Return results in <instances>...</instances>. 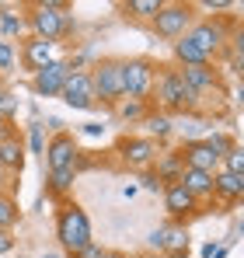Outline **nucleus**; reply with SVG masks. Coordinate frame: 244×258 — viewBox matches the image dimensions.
Wrapping results in <instances>:
<instances>
[{"label":"nucleus","mask_w":244,"mask_h":258,"mask_svg":"<svg viewBox=\"0 0 244 258\" xmlns=\"http://www.w3.org/2000/svg\"><path fill=\"white\" fill-rule=\"evenodd\" d=\"M59 98H63L70 108H77V112H87V108H94V105H98V98H94L91 74H87V70H74V74L67 77L63 91H59Z\"/></svg>","instance_id":"9b49d317"},{"label":"nucleus","mask_w":244,"mask_h":258,"mask_svg":"<svg viewBox=\"0 0 244 258\" xmlns=\"http://www.w3.org/2000/svg\"><path fill=\"white\" fill-rule=\"evenodd\" d=\"M164 210L174 216V223H178V220H185V216H192L199 210V199L181 181H171V185H164Z\"/></svg>","instance_id":"4468645a"},{"label":"nucleus","mask_w":244,"mask_h":258,"mask_svg":"<svg viewBox=\"0 0 244 258\" xmlns=\"http://www.w3.org/2000/svg\"><path fill=\"white\" fill-rule=\"evenodd\" d=\"M67 77H70L67 59H56V63H49L45 70H39V74L32 77V87H35L39 98H59V91H63V84H67Z\"/></svg>","instance_id":"f8f14e48"},{"label":"nucleus","mask_w":244,"mask_h":258,"mask_svg":"<svg viewBox=\"0 0 244 258\" xmlns=\"http://www.w3.org/2000/svg\"><path fill=\"white\" fill-rule=\"evenodd\" d=\"M105 255V248H101V244H98V241H91V244H87V248H81V251H77V255H70V258H101Z\"/></svg>","instance_id":"72a5a7b5"},{"label":"nucleus","mask_w":244,"mask_h":258,"mask_svg":"<svg viewBox=\"0 0 244 258\" xmlns=\"http://www.w3.org/2000/svg\"><path fill=\"white\" fill-rule=\"evenodd\" d=\"M39 258H63V255H39Z\"/></svg>","instance_id":"49530a36"},{"label":"nucleus","mask_w":244,"mask_h":258,"mask_svg":"<svg viewBox=\"0 0 244 258\" xmlns=\"http://www.w3.org/2000/svg\"><path fill=\"white\" fill-rule=\"evenodd\" d=\"M154 98L161 101L164 112H196V108H199V94L181 81L178 67H157Z\"/></svg>","instance_id":"f03ea898"},{"label":"nucleus","mask_w":244,"mask_h":258,"mask_svg":"<svg viewBox=\"0 0 244 258\" xmlns=\"http://www.w3.org/2000/svg\"><path fill=\"white\" fill-rule=\"evenodd\" d=\"M25 28H28V18L14 14V11H0V32H4V39H11V35H21Z\"/></svg>","instance_id":"393cba45"},{"label":"nucleus","mask_w":244,"mask_h":258,"mask_svg":"<svg viewBox=\"0 0 244 258\" xmlns=\"http://www.w3.org/2000/svg\"><path fill=\"white\" fill-rule=\"evenodd\" d=\"M45 164H49V171H77V161H81V150H77V143H74V136L70 133H56L52 140H49V147H45Z\"/></svg>","instance_id":"9d476101"},{"label":"nucleus","mask_w":244,"mask_h":258,"mask_svg":"<svg viewBox=\"0 0 244 258\" xmlns=\"http://www.w3.org/2000/svg\"><path fill=\"white\" fill-rule=\"evenodd\" d=\"M178 251H189V230H185V223H167L161 255H178Z\"/></svg>","instance_id":"412c9836"},{"label":"nucleus","mask_w":244,"mask_h":258,"mask_svg":"<svg viewBox=\"0 0 244 258\" xmlns=\"http://www.w3.org/2000/svg\"><path fill=\"white\" fill-rule=\"evenodd\" d=\"M157 154H161V147L150 136H126L119 143V161L133 171H150L157 164Z\"/></svg>","instance_id":"0eeeda50"},{"label":"nucleus","mask_w":244,"mask_h":258,"mask_svg":"<svg viewBox=\"0 0 244 258\" xmlns=\"http://www.w3.org/2000/svg\"><path fill=\"white\" fill-rule=\"evenodd\" d=\"M206 143H209V147H213V150H216V154H220V161H223V157H227V154H230V150H234V147H237V143H234V140H230V136H223V133H213V136H209V140H206Z\"/></svg>","instance_id":"c85d7f7f"},{"label":"nucleus","mask_w":244,"mask_h":258,"mask_svg":"<svg viewBox=\"0 0 244 258\" xmlns=\"http://www.w3.org/2000/svg\"><path fill=\"white\" fill-rule=\"evenodd\" d=\"M0 168L4 171H21L25 168V143L18 133L0 136Z\"/></svg>","instance_id":"dca6fc26"},{"label":"nucleus","mask_w":244,"mask_h":258,"mask_svg":"<svg viewBox=\"0 0 244 258\" xmlns=\"http://www.w3.org/2000/svg\"><path fill=\"white\" fill-rule=\"evenodd\" d=\"M147 244H150V251H161V248H164V227H157V230H150Z\"/></svg>","instance_id":"c9c22d12"},{"label":"nucleus","mask_w":244,"mask_h":258,"mask_svg":"<svg viewBox=\"0 0 244 258\" xmlns=\"http://www.w3.org/2000/svg\"><path fill=\"white\" fill-rule=\"evenodd\" d=\"M18 203H14V196L11 192H0V230H11L14 223H18Z\"/></svg>","instance_id":"b1692460"},{"label":"nucleus","mask_w":244,"mask_h":258,"mask_svg":"<svg viewBox=\"0 0 244 258\" xmlns=\"http://www.w3.org/2000/svg\"><path fill=\"white\" fill-rule=\"evenodd\" d=\"M150 25L161 39H174V42L185 39L192 28V4H164Z\"/></svg>","instance_id":"423d86ee"},{"label":"nucleus","mask_w":244,"mask_h":258,"mask_svg":"<svg viewBox=\"0 0 244 258\" xmlns=\"http://www.w3.org/2000/svg\"><path fill=\"white\" fill-rule=\"evenodd\" d=\"M21 67L28 70V74H39L45 70L49 63H56V59H63V52H59V45L49 42V39H39V35H28L25 42H21Z\"/></svg>","instance_id":"1a4fd4ad"},{"label":"nucleus","mask_w":244,"mask_h":258,"mask_svg":"<svg viewBox=\"0 0 244 258\" xmlns=\"http://www.w3.org/2000/svg\"><path fill=\"white\" fill-rule=\"evenodd\" d=\"M167 258H189V251H178V255H167Z\"/></svg>","instance_id":"c03bdc74"},{"label":"nucleus","mask_w":244,"mask_h":258,"mask_svg":"<svg viewBox=\"0 0 244 258\" xmlns=\"http://www.w3.org/2000/svg\"><path fill=\"white\" fill-rule=\"evenodd\" d=\"M14 248V237H11V230H0V255H7Z\"/></svg>","instance_id":"e433bc0d"},{"label":"nucleus","mask_w":244,"mask_h":258,"mask_svg":"<svg viewBox=\"0 0 244 258\" xmlns=\"http://www.w3.org/2000/svg\"><path fill=\"white\" fill-rule=\"evenodd\" d=\"M87 74H91V84H94V98L101 105H119L126 98V91H122V59H101Z\"/></svg>","instance_id":"39448f33"},{"label":"nucleus","mask_w":244,"mask_h":258,"mask_svg":"<svg viewBox=\"0 0 244 258\" xmlns=\"http://www.w3.org/2000/svg\"><path fill=\"white\" fill-rule=\"evenodd\" d=\"M115 112H119V119H126V122H140V119L150 115L147 101H136V98H122L119 105H115Z\"/></svg>","instance_id":"5701e85b"},{"label":"nucleus","mask_w":244,"mask_h":258,"mask_svg":"<svg viewBox=\"0 0 244 258\" xmlns=\"http://www.w3.org/2000/svg\"><path fill=\"white\" fill-rule=\"evenodd\" d=\"M185 39H189V42H196L206 56L213 59V56L223 49V42H230V28H227V21H223V18H206V21H196V25L189 28V35H185Z\"/></svg>","instance_id":"6e6552de"},{"label":"nucleus","mask_w":244,"mask_h":258,"mask_svg":"<svg viewBox=\"0 0 244 258\" xmlns=\"http://www.w3.org/2000/svg\"><path fill=\"white\" fill-rule=\"evenodd\" d=\"M101 258H126V255H122V251H105Z\"/></svg>","instance_id":"a19ab883"},{"label":"nucleus","mask_w":244,"mask_h":258,"mask_svg":"<svg viewBox=\"0 0 244 258\" xmlns=\"http://www.w3.org/2000/svg\"><path fill=\"white\" fill-rule=\"evenodd\" d=\"M147 133H150V140H154V143H157V140H167V136H171V119H167V115H157V112H154V115H147Z\"/></svg>","instance_id":"bb28decb"},{"label":"nucleus","mask_w":244,"mask_h":258,"mask_svg":"<svg viewBox=\"0 0 244 258\" xmlns=\"http://www.w3.org/2000/svg\"><path fill=\"white\" fill-rule=\"evenodd\" d=\"M154 174L161 178L164 185L178 181V178L185 174V157H181V150H167V154H157V164H154Z\"/></svg>","instance_id":"f3484780"},{"label":"nucleus","mask_w":244,"mask_h":258,"mask_svg":"<svg viewBox=\"0 0 244 258\" xmlns=\"http://www.w3.org/2000/svg\"><path fill=\"white\" fill-rule=\"evenodd\" d=\"M241 203H244V178H241Z\"/></svg>","instance_id":"a18cd8bd"},{"label":"nucleus","mask_w":244,"mask_h":258,"mask_svg":"<svg viewBox=\"0 0 244 258\" xmlns=\"http://www.w3.org/2000/svg\"><path fill=\"white\" fill-rule=\"evenodd\" d=\"M237 105L244 108V87H237Z\"/></svg>","instance_id":"79ce46f5"},{"label":"nucleus","mask_w":244,"mask_h":258,"mask_svg":"<svg viewBox=\"0 0 244 258\" xmlns=\"http://www.w3.org/2000/svg\"><path fill=\"white\" fill-rule=\"evenodd\" d=\"M143 258H167V255H161V251H147Z\"/></svg>","instance_id":"37998d69"},{"label":"nucleus","mask_w":244,"mask_h":258,"mask_svg":"<svg viewBox=\"0 0 244 258\" xmlns=\"http://www.w3.org/2000/svg\"><path fill=\"white\" fill-rule=\"evenodd\" d=\"M11 67H14V45L0 39V70H11Z\"/></svg>","instance_id":"2f4dec72"},{"label":"nucleus","mask_w":244,"mask_h":258,"mask_svg":"<svg viewBox=\"0 0 244 258\" xmlns=\"http://www.w3.org/2000/svg\"><path fill=\"white\" fill-rule=\"evenodd\" d=\"M28 147H32V154H45V143H42V126H32V129H28Z\"/></svg>","instance_id":"473e14b6"},{"label":"nucleus","mask_w":244,"mask_h":258,"mask_svg":"<svg viewBox=\"0 0 244 258\" xmlns=\"http://www.w3.org/2000/svg\"><path fill=\"white\" fill-rule=\"evenodd\" d=\"M230 63L237 67V74H241V77H244V59H241V56H234V52H230Z\"/></svg>","instance_id":"58836bf2"},{"label":"nucleus","mask_w":244,"mask_h":258,"mask_svg":"<svg viewBox=\"0 0 244 258\" xmlns=\"http://www.w3.org/2000/svg\"><path fill=\"white\" fill-rule=\"evenodd\" d=\"M154 81H157V63H154V59H147V56L122 59V91H126V98L150 101Z\"/></svg>","instance_id":"20e7f679"},{"label":"nucleus","mask_w":244,"mask_h":258,"mask_svg":"<svg viewBox=\"0 0 244 258\" xmlns=\"http://www.w3.org/2000/svg\"><path fill=\"white\" fill-rule=\"evenodd\" d=\"M213 196L220 203H241V178L220 168V171L213 174Z\"/></svg>","instance_id":"a211bd4d"},{"label":"nucleus","mask_w":244,"mask_h":258,"mask_svg":"<svg viewBox=\"0 0 244 258\" xmlns=\"http://www.w3.org/2000/svg\"><path fill=\"white\" fill-rule=\"evenodd\" d=\"M178 181H181V185H185L199 203H203V199H213V174L196 171V168H185V174H181Z\"/></svg>","instance_id":"6ab92c4d"},{"label":"nucleus","mask_w":244,"mask_h":258,"mask_svg":"<svg viewBox=\"0 0 244 258\" xmlns=\"http://www.w3.org/2000/svg\"><path fill=\"white\" fill-rule=\"evenodd\" d=\"M28 28L39 39L59 42L67 35H74L77 25H74L70 4H63V0H42V4H32V11H28Z\"/></svg>","instance_id":"f257e3e1"},{"label":"nucleus","mask_w":244,"mask_h":258,"mask_svg":"<svg viewBox=\"0 0 244 258\" xmlns=\"http://www.w3.org/2000/svg\"><path fill=\"white\" fill-rule=\"evenodd\" d=\"M223 171L237 174V178H244V147H234L227 157H223Z\"/></svg>","instance_id":"cd10ccee"},{"label":"nucleus","mask_w":244,"mask_h":258,"mask_svg":"<svg viewBox=\"0 0 244 258\" xmlns=\"http://www.w3.org/2000/svg\"><path fill=\"white\" fill-rule=\"evenodd\" d=\"M206 63H213V59L196 42H189V39L174 42V67H206Z\"/></svg>","instance_id":"aec40b11"},{"label":"nucleus","mask_w":244,"mask_h":258,"mask_svg":"<svg viewBox=\"0 0 244 258\" xmlns=\"http://www.w3.org/2000/svg\"><path fill=\"white\" fill-rule=\"evenodd\" d=\"M56 237H59V244H63L67 255H77L81 248H87L94 241L91 237V220H87V213L77 203L59 206V213H56Z\"/></svg>","instance_id":"7ed1b4c3"},{"label":"nucleus","mask_w":244,"mask_h":258,"mask_svg":"<svg viewBox=\"0 0 244 258\" xmlns=\"http://www.w3.org/2000/svg\"><path fill=\"white\" fill-rule=\"evenodd\" d=\"M178 74H181V81L192 87L199 98H203L206 91H216L220 87V74H216L213 63H206V67H178Z\"/></svg>","instance_id":"2eb2a0df"},{"label":"nucleus","mask_w":244,"mask_h":258,"mask_svg":"<svg viewBox=\"0 0 244 258\" xmlns=\"http://www.w3.org/2000/svg\"><path fill=\"white\" fill-rule=\"evenodd\" d=\"M7 133H14V129H11V122H7V119L0 115V136H7Z\"/></svg>","instance_id":"ea45409f"},{"label":"nucleus","mask_w":244,"mask_h":258,"mask_svg":"<svg viewBox=\"0 0 244 258\" xmlns=\"http://www.w3.org/2000/svg\"><path fill=\"white\" fill-rule=\"evenodd\" d=\"M203 7H206V11H230L234 4H227V0H206Z\"/></svg>","instance_id":"4c0bfd02"},{"label":"nucleus","mask_w":244,"mask_h":258,"mask_svg":"<svg viewBox=\"0 0 244 258\" xmlns=\"http://www.w3.org/2000/svg\"><path fill=\"white\" fill-rule=\"evenodd\" d=\"M143 188H150V192H157V188H161V192H164V181L154 174V168H150V171H143Z\"/></svg>","instance_id":"f704fd0d"},{"label":"nucleus","mask_w":244,"mask_h":258,"mask_svg":"<svg viewBox=\"0 0 244 258\" xmlns=\"http://www.w3.org/2000/svg\"><path fill=\"white\" fill-rule=\"evenodd\" d=\"M181 157H185V168H196V171H206V174H216L223 168L220 154L206 143V140H192L181 147Z\"/></svg>","instance_id":"ddd939ff"},{"label":"nucleus","mask_w":244,"mask_h":258,"mask_svg":"<svg viewBox=\"0 0 244 258\" xmlns=\"http://www.w3.org/2000/svg\"><path fill=\"white\" fill-rule=\"evenodd\" d=\"M74 181H77V171H49V178H45L49 192H56V196H67L74 188Z\"/></svg>","instance_id":"a878e982"},{"label":"nucleus","mask_w":244,"mask_h":258,"mask_svg":"<svg viewBox=\"0 0 244 258\" xmlns=\"http://www.w3.org/2000/svg\"><path fill=\"white\" fill-rule=\"evenodd\" d=\"M14 112H18V98H14L11 91H4V87H0V115L11 122V119H14Z\"/></svg>","instance_id":"c756f323"},{"label":"nucleus","mask_w":244,"mask_h":258,"mask_svg":"<svg viewBox=\"0 0 244 258\" xmlns=\"http://www.w3.org/2000/svg\"><path fill=\"white\" fill-rule=\"evenodd\" d=\"M230 52H234V56H241V59H244V21H241V25H234V28H230Z\"/></svg>","instance_id":"7c9ffc66"},{"label":"nucleus","mask_w":244,"mask_h":258,"mask_svg":"<svg viewBox=\"0 0 244 258\" xmlns=\"http://www.w3.org/2000/svg\"><path fill=\"white\" fill-rule=\"evenodd\" d=\"M241 234H244V223H241Z\"/></svg>","instance_id":"de8ad7c7"},{"label":"nucleus","mask_w":244,"mask_h":258,"mask_svg":"<svg viewBox=\"0 0 244 258\" xmlns=\"http://www.w3.org/2000/svg\"><path fill=\"white\" fill-rule=\"evenodd\" d=\"M161 7H164V0H126L122 4L126 18H133V21H154Z\"/></svg>","instance_id":"4be33fe9"}]
</instances>
